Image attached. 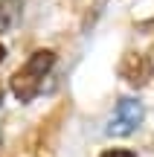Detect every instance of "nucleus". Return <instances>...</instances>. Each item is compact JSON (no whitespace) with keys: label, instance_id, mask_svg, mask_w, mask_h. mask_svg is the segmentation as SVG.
<instances>
[{"label":"nucleus","instance_id":"39448f33","mask_svg":"<svg viewBox=\"0 0 154 157\" xmlns=\"http://www.w3.org/2000/svg\"><path fill=\"white\" fill-rule=\"evenodd\" d=\"M102 157H134V151H125V148H114V151H105Z\"/></svg>","mask_w":154,"mask_h":157},{"label":"nucleus","instance_id":"0eeeda50","mask_svg":"<svg viewBox=\"0 0 154 157\" xmlns=\"http://www.w3.org/2000/svg\"><path fill=\"white\" fill-rule=\"evenodd\" d=\"M0 102H3V90H0Z\"/></svg>","mask_w":154,"mask_h":157},{"label":"nucleus","instance_id":"20e7f679","mask_svg":"<svg viewBox=\"0 0 154 157\" xmlns=\"http://www.w3.org/2000/svg\"><path fill=\"white\" fill-rule=\"evenodd\" d=\"M17 15V6L15 3H0V29H9L12 21Z\"/></svg>","mask_w":154,"mask_h":157},{"label":"nucleus","instance_id":"f03ea898","mask_svg":"<svg viewBox=\"0 0 154 157\" xmlns=\"http://www.w3.org/2000/svg\"><path fill=\"white\" fill-rule=\"evenodd\" d=\"M140 119H143V105H140V102H134V99H122L119 105H116L114 117H111L108 134L125 137V134H131V131L140 125Z\"/></svg>","mask_w":154,"mask_h":157},{"label":"nucleus","instance_id":"f257e3e1","mask_svg":"<svg viewBox=\"0 0 154 157\" xmlns=\"http://www.w3.org/2000/svg\"><path fill=\"white\" fill-rule=\"evenodd\" d=\"M52 64H55V56H52L50 50L32 52V58L12 76V93H15L21 102H32L35 96L41 93L44 78H47V73H50Z\"/></svg>","mask_w":154,"mask_h":157},{"label":"nucleus","instance_id":"7ed1b4c3","mask_svg":"<svg viewBox=\"0 0 154 157\" xmlns=\"http://www.w3.org/2000/svg\"><path fill=\"white\" fill-rule=\"evenodd\" d=\"M119 73L125 76L131 84H145L151 78V64H148V58L140 56V52H128V56L122 58Z\"/></svg>","mask_w":154,"mask_h":157},{"label":"nucleus","instance_id":"423d86ee","mask_svg":"<svg viewBox=\"0 0 154 157\" xmlns=\"http://www.w3.org/2000/svg\"><path fill=\"white\" fill-rule=\"evenodd\" d=\"M3 58H6V47L0 44V61H3Z\"/></svg>","mask_w":154,"mask_h":157}]
</instances>
